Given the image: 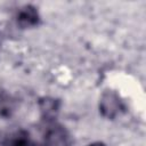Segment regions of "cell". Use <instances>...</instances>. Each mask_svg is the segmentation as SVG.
Masks as SVG:
<instances>
[{
    "label": "cell",
    "mask_w": 146,
    "mask_h": 146,
    "mask_svg": "<svg viewBox=\"0 0 146 146\" xmlns=\"http://www.w3.org/2000/svg\"><path fill=\"white\" fill-rule=\"evenodd\" d=\"M47 124L43 130V139L48 146H71L73 139L67 129L55 122L46 121Z\"/></svg>",
    "instance_id": "obj_1"
},
{
    "label": "cell",
    "mask_w": 146,
    "mask_h": 146,
    "mask_svg": "<svg viewBox=\"0 0 146 146\" xmlns=\"http://www.w3.org/2000/svg\"><path fill=\"white\" fill-rule=\"evenodd\" d=\"M123 110V103L120 96L113 90H106L103 92L99 99V111L104 117L113 120Z\"/></svg>",
    "instance_id": "obj_2"
},
{
    "label": "cell",
    "mask_w": 146,
    "mask_h": 146,
    "mask_svg": "<svg viewBox=\"0 0 146 146\" xmlns=\"http://www.w3.org/2000/svg\"><path fill=\"white\" fill-rule=\"evenodd\" d=\"M40 19L38 9L32 5L23 6L21 9H18L16 15L17 24L23 29H29L38 25Z\"/></svg>",
    "instance_id": "obj_3"
},
{
    "label": "cell",
    "mask_w": 146,
    "mask_h": 146,
    "mask_svg": "<svg viewBox=\"0 0 146 146\" xmlns=\"http://www.w3.org/2000/svg\"><path fill=\"white\" fill-rule=\"evenodd\" d=\"M38 106L41 113V116L46 121H54L57 116L59 108H60V102L54 97H41L38 102Z\"/></svg>",
    "instance_id": "obj_4"
},
{
    "label": "cell",
    "mask_w": 146,
    "mask_h": 146,
    "mask_svg": "<svg viewBox=\"0 0 146 146\" xmlns=\"http://www.w3.org/2000/svg\"><path fill=\"white\" fill-rule=\"evenodd\" d=\"M16 110L15 99L7 92H0V117H9Z\"/></svg>",
    "instance_id": "obj_5"
},
{
    "label": "cell",
    "mask_w": 146,
    "mask_h": 146,
    "mask_svg": "<svg viewBox=\"0 0 146 146\" xmlns=\"http://www.w3.org/2000/svg\"><path fill=\"white\" fill-rule=\"evenodd\" d=\"M88 146H106V145L104 143H102V141H95L92 144H89Z\"/></svg>",
    "instance_id": "obj_6"
},
{
    "label": "cell",
    "mask_w": 146,
    "mask_h": 146,
    "mask_svg": "<svg viewBox=\"0 0 146 146\" xmlns=\"http://www.w3.org/2000/svg\"><path fill=\"white\" fill-rule=\"evenodd\" d=\"M26 146H38V145H35V144H33V143H31V141H30V143H29Z\"/></svg>",
    "instance_id": "obj_7"
}]
</instances>
